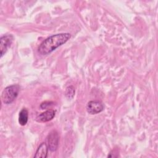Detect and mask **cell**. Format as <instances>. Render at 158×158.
I'll return each mask as SVG.
<instances>
[{
	"label": "cell",
	"instance_id": "1",
	"mask_svg": "<svg viewBox=\"0 0 158 158\" xmlns=\"http://www.w3.org/2000/svg\"><path fill=\"white\" fill-rule=\"evenodd\" d=\"M71 37L69 33H61L52 35L46 38L38 48V52L43 56L51 54L57 48L65 44Z\"/></svg>",
	"mask_w": 158,
	"mask_h": 158
},
{
	"label": "cell",
	"instance_id": "2",
	"mask_svg": "<svg viewBox=\"0 0 158 158\" xmlns=\"http://www.w3.org/2000/svg\"><path fill=\"white\" fill-rule=\"evenodd\" d=\"M20 91V86L18 85H12L6 87L1 94L2 101L5 104H11L17 98Z\"/></svg>",
	"mask_w": 158,
	"mask_h": 158
},
{
	"label": "cell",
	"instance_id": "3",
	"mask_svg": "<svg viewBox=\"0 0 158 158\" xmlns=\"http://www.w3.org/2000/svg\"><path fill=\"white\" fill-rule=\"evenodd\" d=\"M48 146L49 149L52 151H56L59 146V135L56 130H52L47 137Z\"/></svg>",
	"mask_w": 158,
	"mask_h": 158
},
{
	"label": "cell",
	"instance_id": "4",
	"mask_svg": "<svg viewBox=\"0 0 158 158\" xmlns=\"http://www.w3.org/2000/svg\"><path fill=\"white\" fill-rule=\"evenodd\" d=\"M14 41V36L11 34L4 35L0 38V49L1 57H2L7 52L8 49L11 46Z\"/></svg>",
	"mask_w": 158,
	"mask_h": 158
},
{
	"label": "cell",
	"instance_id": "5",
	"mask_svg": "<svg viewBox=\"0 0 158 158\" xmlns=\"http://www.w3.org/2000/svg\"><path fill=\"white\" fill-rule=\"evenodd\" d=\"M104 106L100 101H90L86 105V111L91 115L101 112L104 110Z\"/></svg>",
	"mask_w": 158,
	"mask_h": 158
},
{
	"label": "cell",
	"instance_id": "6",
	"mask_svg": "<svg viewBox=\"0 0 158 158\" xmlns=\"http://www.w3.org/2000/svg\"><path fill=\"white\" fill-rule=\"evenodd\" d=\"M56 115V111L52 109H49L38 115L36 120L40 122H46L51 120Z\"/></svg>",
	"mask_w": 158,
	"mask_h": 158
},
{
	"label": "cell",
	"instance_id": "7",
	"mask_svg": "<svg viewBox=\"0 0 158 158\" xmlns=\"http://www.w3.org/2000/svg\"><path fill=\"white\" fill-rule=\"evenodd\" d=\"M48 146L46 144V143H42L38 146L35 154L34 156V158H39L43 157L46 158L48 157Z\"/></svg>",
	"mask_w": 158,
	"mask_h": 158
},
{
	"label": "cell",
	"instance_id": "8",
	"mask_svg": "<svg viewBox=\"0 0 158 158\" xmlns=\"http://www.w3.org/2000/svg\"><path fill=\"white\" fill-rule=\"evenodd\" d=\"M28 118V112L26 108H23L19 114V123L20 125L24 126L27 123Z\"/></svg>",
	"mask_w": 158,
	"mask_h": 158
},
{
	"label": "cell",
	"instance_id": "9",
	"mask_svg": "<svg viewBox=\"0 0 158 158\" xmlns=\"http://www.w3.org/2000/svg\"><path fill=\"white\" fill-rule=\"evenodd\" d=\"M65 95L67 97V98L69 99H72L73 98L75 95V88L73 87V86L70 85L67 87L65 91Z\"/></svg>",
	"mask_w": 158,
	"mask_h": 158
},
{
	"label": "cell",
	"instance_id": "10",
	"mask_svg": "<svg viewBox=\"0 0 158 158\" xmlns=\"http://www.w3.org/2000/svg\"><path fill=\"white\" fill-rule=\"evenodd\" d=\"M53 104V102H49V101H45V102H43L40 105V107L42 109H47L48 107L51 106V105H52Z\"/></svg>",
	"mask_w": 158,
	"mask_h": 158
}]
</instances>
